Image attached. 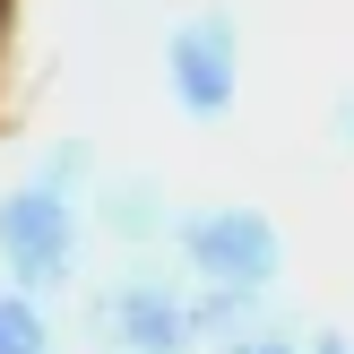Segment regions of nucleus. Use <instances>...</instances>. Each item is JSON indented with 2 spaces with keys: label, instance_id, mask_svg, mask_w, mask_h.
<instances>
[{
  "label": "nucleus",
  "instance_id": "nucleus-1",
  "mask_svg": "<svg viewBox=\"0 0 354 354\" xmlns=\"http://www.w3.org/2000/svg\"><path fill=\"white\" fill-rule=\"evenodd\" d=\"M78 251H86V199L52 182H9L0 190V286L26 294V303H52V294L78 286Z\"/></svg>",
  "mask_w": 354,
  "mask_h": 354
},
{
  "label": "nucleus",
  "instance_id": "nucleus-2",
  "mask_svg": "<svg viewBox=\"0 0 354 354\" xmlns=\"http://www.w3.org/2000/svg\"><path fill=\"white\" fill-rule=\"evenodd\" d=\"M173 268H182L190 286L277 294L286 286V234H277V216L251 207V199H207V207H182V225H173Z\"/></svg>",
  "mask_w": 354,
  "mask_h": 354
},
{
  "label": "nucleus",
  "instance_id": "nucleus-3",
  "mask_svg": "<svg viewBox=\"0 0 354 354\" xmlns=\"http://www.w3.org/2000/svg\"><path fill=\"white\" fill-rule=\"evenodd\" d=\"M86 346L95 354H207L190 328V277L130 259L86 294Z\"/></svg>",
  "mask_w": 354,
  "mask_h": 354
},
{
  "label": "nucleus",
  "instance_id": "nucleus-4",
  "mask_svg": "<svg viewBox=\"0 0 354 354\" xmlns=\"http://www.w3.org/2000/svg\"><path fill=\"white\" fill-rule=\"evenodd\" d=\"M165 95L182 121H225L242 104V17L225 0H199L165 26Z\"/></svg>",
  "mask_w": 354,
  "mask_h": 354
},
{
  "label": "nucleus",
  "instance_id": "nucleus-5",
  "mask_svg": "<svg viewBox=\"0 0 354 354\" xmlns=\"http://www.w3.org/2000/svg\"><path fill=\"white\" fill-rule=\"evenodd\" d=\"M86 225H95L113 251L147 259V251H165V242H173L182 207L165 199V182H156V173H104V182H95V199H86Z\"/></svg>",
  "mask_w": 354,
  "mask_h": 354
},
{
  "label": "nucleus",
  "instance_id": "nucleus-6",
  "mask_svg": "<svg viewBox=\"0 0 354 354\" xmlns=\"http://www.w3.org/2000/svg\"><path fill=\"white\" fill-rule=\"evenodd\" d=\"M0 354H52V311L0 286Z\"/></svg>",
  "mask_w": 354,
  "mask_h": 354
},
{
  "label": "nucleus",
  "instance_id": "nucleus-7",
  "mask_svg": "<svg viewBox=\"0 0 354 354\" xmlns=\"http://www.w3.org/2000/svg\"><path fill=\"white\" fill-rule=\"evenodd\" d=\"M35 182H52V190H69V199H95V147L86 138H61V147H44V165H35Z\"/></svg>",
  "mask_w": 354,
  "mask_h": 354
},
{
  "label": "nucleus",
  "instance_id": "nucleus-8",
  "mask_svg": "<svg viewBox=\"0 0 354 354\" xmlns=\"http://www.w3.org/2000/svg\"><path fill=\"white\" fill-rule=\"evenodd\" d=\"M216 354H303V320H277V328H259V337H234V346H216Z\"/></svg>",
  "mask_w": 354,
  "mask_h": 354
},
{
  "label": "nucleus",
  "instance_id": "nucleus-9",
  "mask_svg": "<svg viewBox=\"0 0 354 354\" xmlns=\"http://www.w3.org/2000/svg\"><path fill=\"white\" fill-rule=\"evenodd\" d=\"M328 130H337V147L354 156V95H337V104H328Z\"/></svg>",
  "mask_w": 354,
  "mask_h": 354
}]
</instances>
